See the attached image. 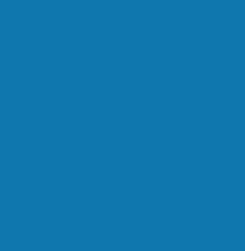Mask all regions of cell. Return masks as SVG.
Segmentation results:
<instances>
[]
</instances>
